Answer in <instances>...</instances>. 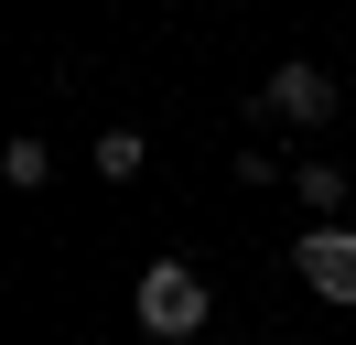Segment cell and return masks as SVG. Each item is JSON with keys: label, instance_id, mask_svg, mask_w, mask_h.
Listing matches in <instances>:
<instances>
[{"label": "cell", "instance_id": "1", "mask_svg": "<svg viewBox=\"0 0 356 345\" xmlns=\"http://www.w3.org/2000/svg\"><path fill=\"white\" fill-rule=\"evenodd\" d=\"M205 313H216V291H205L195 259H152V270L130 280V323H140L152 345H195V335H205Z\"/></svg>", "mask_w": 356, "mask_h": 345}, {"label": "cell", "instance_id": "2", "mask_svg": "<svg viewBox=\"0 0 356 345\" xmlns=\"http://www.w3.org/2000/svg\"><path fill=\"white\" fill-rule=\"evenodd\" d=\"M259 97H270V119H281V129L324 141V129H334V108H346V86H334V76H324L313 54H281V65L259 76Z\"/></svg>", "mask_w": 356, "mask_h": 345}, {"label": "cell", "instance_id": "3", "mask_svg": "<svg viewBox=\"0 0 356 345\" xmlns=\"http://www.w3.org/2000/svg\"><path fill=\"white\" fill-rule=\"evenodd\" d=\"M291 280L334 313H356V227H302L291 237Z\"/></svg>", "mask_w": 356, "mask_h": 345}, {"label": "cell", "instance_id": "4", "mask_svg": "<svg viewBox=\"0 0 356 345\" xmlns=\"http://www.w3.org/2000/svg\"><path fill=\"white\" fill-rule=\"evenodd\" d=\"M87 172H97V184H140V172H152V129L108 119V129L87 141Z\"/></svg>", "mask_w": 356, "mask_h": 345}, {"label": "cell", "instance_id": "5", "mask_svg": "<svg viewBox=\"0 0 356 345\" xmlns=\"http://www.w3.org/2000/svg\"><path fill=\"white\" fill-rule=\"evenodd\" d=\"M291 194H302V227H346V172L324 162V151H302V162H291Z\"/></svg>", "mask_w": 356, "mask_h": 345}, {"label": "cell", "instance_id": "6", "mask_svg": "<svg viewBox=\"0 0 356 345\" xmlns=\"http://www.w3.org/2000/svg\"><path fill=\"white\" fill-rule=\"evenodd\" d=\"M0 184H11V194H44L54 184V141H44V129H11V141H0Z\"/></svg>", "mask_w": 356, "mask_h": 345}, {"label": "cell", "instance_id": "7", "mask_svg": "<svg viewBox=\"0 0 356 345\" xmlns=\"http://www.w3.org/2000/svg\"><path fill=\"white\" fill-rule=\"evenodd\" d=\"M238 184H291V162H281V151H259V141H238Z\"/></svg>", "mask_w": 356, "mask_h": 345}, {"label": "cell", "instance_id": "8", "mask_svg": "<svg viewBox=\"0 0 356 345\" xmlns=\"http://www.w3.org/2000/svg\"><path fill=\"white\" fill-rule=\"evenodd\" d=\"M291 345H313V335H291Z\"/></svg>", "mask_w": 356, "mask_h": 345}]
</instances>
